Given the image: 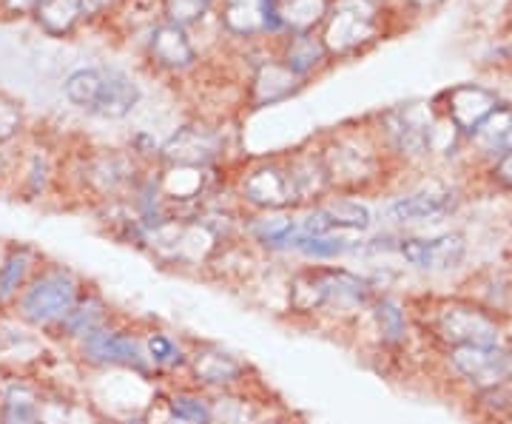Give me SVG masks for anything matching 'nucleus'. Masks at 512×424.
Masks as SVG:
<instances>
[{
    "instance_id": "1",
    "label": "nucleus",
    "mask_w": 512,
    "mask_h": 424,
    "mask_svg": "<svg viewBox=\"0 0 512 424\" xmlns=\"http://www.w3.org/2000/svg\"><path fill=\"white\" fill-rule=\"evenodd\" d=\"M86 288H89L86 279L74 268L46 259L20 291L18 302L12 305V316L35 333L49 336L63 322V316L72 311L74 302L83 296Z\"/></svg>"
},
{
    "instance_id": "2",
    "label": "nucleus",
    "mask_w": 512,
    "mask_h": 424,
    "mask_svg": "<svg viewBox=\"0 0 512 424\" xmlns=\"http://www.w3.org/2000/svg\"><path fill=\"white\" fill-rule=\"evenodd\" d=\"M60 89L74 109L111 123L131 117L143 100L140 83L117 66H80L66 74Z\"/></svg>"
},
{
    "instance_id": "3",
    "label": "nucleus",
    "mask_w": 512,
    "mask_h": 424,
    "mask_svg": "<svg viewBox=\"0 0 512 424\" xmlns=\"http://www.w3.org/2000/svg\"><path fill=\"white\" fill-rule=\"evenodd\" d=\"M72 351L83 368L97 373H137L148 382H160L146 359L143 328H134L117 316L80 339Z\"/></svg>"
},
{
    "instance_id": "4",
    "label": "nucleus",
    "mask_w": 512,
    "mask_h": 424,
    "mask_svg": "<svg viewBox=\"0 0 512 424\" xmlns=\"http://www.w3.org/2000/svg\"><path fill=\"white\" fill-rule=\"evenodd\" d=\"M382 35V0H330L319 37L330 60L365 52Z\"/></svg>"
},
{
    "instance_id": "5",
    "label": "nucleus",
    "mask_w": 512,
    "mask_h": 424,
    "mask_svg": "<svg viewBox=\"0 0 512 424\" xmlns=\"http://www.w3.org/2000/svg\"><path fill=\"white\" fill-rule=\"evenodd\" d=\"M231 191L245 214L299 211V197L293 191L285 157H265L248 163L231 180Z\"/></svg>"
},
{
    "instance_id": "6",
    "label": "nucleus",
    "mask_w": 512,
    "mask_h": 424,
    "mask_svg": "<svg viewBox=\"0 0 512 424\" xmlns=\"http://www.w3.org/2000/svg\"><path fill=\"white\" fill-rule=\"evenodd\" d=\"M316 148L328 174L330 194L356 197L379 174V154L365 134H333Z\"/></svg>"
},
{
    "instance_id": "7",
    "label": "nucleus",
    "mask_w": 512,
    "mask_h": 424,
    "mask_svg": "<svg viewBox=\"0 0 512 424\" xmlns=\"http://www.w3.org/2000/svg\"><path fill=\"white\" fill-rule=\"evenodd\" d=\"M146 168L140 166L123 148H97L86 154L77 166V180L83 194L100 205L128 200V194L143 180Z\"/></svg>"
},
{
    "instance_id": "8",
    "label": "nucleus",
    "mask_w": 512,
    "mask_h": 424,
    "mask_svg": "<svg viewBox=\"0 0 512 424\" xmlns=\"http://www.w3.org/2000/svg\"><path fill=\"white\" fill-rule=\"evenodd\" d=\"M183 379L211 396H220V393L248 390L254 370L239 353L228 351L217 342H191Z\"/></svg>"
},
{
    "instance_id": "9",
    "label": "nucleus",
    "mask_w": 512,
    "mask_h": 424,
    "mask_svg": "<svg viewBox=\"0 0 512 424\" xmlns=\"http://www.w3.org/2000/svg\"><path fill=\"white\" fill-rule=\"evenodd\" d=\"M228 129L214 120L183 123L160 146V166H197L220 168L228 157Z\"/></svg>"
},
{
    "instance_id": "10",
    "label": "nucleus",
    "mask_w": 512,
    "mask_h": 424,
    "mask_svg": "<svg viewBox=\"0 0 512 424\" xmlns=\"http://www.w3.org/2000/svg\"><path fill=\"white\" fill-rule=\"evenodd\" d=\"M433 333L447 348L501 345V328L493 316L470 302H447L433 316Z\"/></svg>"
},
{
    "instance_id": "11",
    "label": "nucleus",
    "mask_w": 512,
    "mask_h": 424,
    "mask_svg": "<svg viewBox=\"0 0 512 424\" xmlns=\"http://www.w3.org/2000/svg\"><path fill=\"white\" fill-rule=\"evenodd\" d=\"M450 368L476 390L501 388L510 382V353L501 345H464V348H450Z\"/></svg>"
},
{
    "instance_id": "12",
    "label": "nucleus",
    "mask_w": 512,
    "mask_h": 424,
    "mask_svg": "<svg viewBox=\"0 0 512 424\" xmlns=\"http://www.w3.org/2000/svg\"><path fill=\"white\" fill-rule=\"evenodd\" d=\"M296 240H299L296 211H271V214L242 217V242L254 248L259 257H293Z\"/></svg>"
},
{
    "instance_id": "13",
    "label": "nucleus",
    "mask_w": 512,
    "mask_h": 424,
    "mask_svg": "<svg viewBox=\"0 0 512 424\" xmlns=\"http://www.w3.org/2000/svg\"><path fill=\"white\" fill-rule=\"evenodd\" d=\"M396 254L416 271L424 274H447L464 262L467 245L458 234H441V237H396Z\"/></svg>"
},
{
    "instance_id": "14",
    "label": "nucleus",
    "mask_w": 512,
    "mask_h": 424,
    "mask_svg": "<svg viewBox=\"0 0 512 424\" xmlns=\"http://www.w3.org/2000/svg\"><path fill=\"white\" fill-rule=\"evenodd\" d=\"M148 60L165 74H185L200 63V52L188 29H180L174 23H154L146 40Z\"/></svg>"
},
{
    "instance_id": "15",
    "label": "nucleus",
    "mask_w": 512,
    "mask_h": 424,
    "mask_svg": "<svg viewBox=\"0 0 512 424\" xmlns=\"http://www.w3.org/2000/svg\"><path fill=\"white\" fill-rule=\"evenodd\" d=\"M302 89H305V80H299L279 57H265L254 66L245 97L251 109H274V106L288 103Z\"/></svg>"
},
{
    "instance_id": "16",
    "label": "nucleus",
    "mask_w": 512,
    "mask_h": 424,
    "mask_svg": "<svg viewBox=\"0 0 512 424\" xmlns=\"http://www.w3.org/2000/svg\"><path fill=\"white\" fill-rule=\"evenodd\" d=\"M433 123H436L433 111L421 103H413V106H402V109L384 114L382 131L396 151H402L407 157H424V154H430Z\"/></svg>"
},
{
    "instance_id": "17",
    "label": "nucleus",
    "mask_w": 512,
    "mask_h": 424,
    "mask_svg": "<svg viewBox=\"0 0 512 424\" xmlns=\"http://www.w3.org/2000/svg\"><path fill=\"white\" fill-rule=\"evenodd\" d=\"M220 26L225 35L237 40L279 37L276 0H222Z\"/></svg>"
},
{
    "instance_id": "18",
    "label": "nucleus",
    "mask_w": 512,
    "mask_h": 424,
    "mask_svg": "<svg viewBox=\"0 0 512 424\" xmlns=\"http://www.w3.org/2000/svg\"><path fill=\"white\" fill-rule=\"evenodd\" d=\"M43 262L46 257L29 242H9L0 248V316L12 314V305L18 302L20 291L35 277Z\"/></svg>"
},
{
    "instance_id": "19",
    "label": "nucleus",
    "mask_w": 512,
    "mask_h": 424,
    "mask_svg": "<svg viewBox=\"0 0 512 424\" xmlns=\"http://www.w3.org/2000/svg\"><path fill=\"white\" fill-rule=\"evenodd\" d=\"M109 319H114V311H111L109 299L100 294L97 288L89 285V288L83 291V296L74 302L72 311L63 316V322H60L49 336H52L55 342H60V345H69V348H74L80 339H86L89 333L97 331L100 325H106Z\"/></svg>"
},
{
    "instance_id": "20",
    "label": "nucleus",
    "mask_w": 512,
    "mask_h": 424,
    "mask_svg": "<svg viewBox=\"0 0 512 424\" xmlns=\"http://www.w3.org/2000/svg\"><path fill=\"white\" fill-rule=\"evenodd\" d=\"M143 348H146L148 365H151L157 379L185 376L191 342H185L183 336L165 331L160 325H148V328H143Z\"/></svg>"
},
{
    "instance_id": "21",
    "label": "nucleus",
    "mask_w": 512,
    "mask_h": 424,
    "mask_svg": "<svg viewBox=\"0 0 512 424\" xmlns=\"http://www.w3.org/2000/svg\"><path fill=\"white\" fill-rule=\"evenodd\" d=\"M57 180H60V166L49 148H26L18 157L15 185L23 200L29 203L46 200L55 191Z\"/></svg>"
},
{
    "instance_id": "22",
    "label": "nucleus",
    "mask_w": 512,
    "mask_h": 424,
    "mask_svg": "<svg viewBox=\"0 0 512 424\" xmlns=\"http://www.w3.org/2000/svg\"><path fill=\"white\" fill-rule=\"evenodd\" d=\"M285 166L291 174L293 191L299 197V208H308V205L322 203L330 197V183L325 166H322V157H319V148L308 146L299 148L285 157Z\"/></svg>"
},
{
    "instance_id": "23",
    "label": "nucleus",
    "mask_w": 512,
    "mask_h": 424,
    "mask_svg": "<svg viewBox=\"0 0 512 424\" xmlns=\"http://www.w3.org/2000/svg\"><path fill=\"white\" fill-rule=\"evenodd\" d=\"M43 382L29 373H9L0 396V424H40Z\"/></svg>"
},
{
    "instance_id": "24",
    "label": "nucleus",
    "mask_w": 512,
    "mask_h": 424,
    "mask_svg": "<svg viewBox=\"0 0 512 424\" xmlns=\"http://www.w3.org/2000/svg\"><path fill=\"white\" fill-rule=\"evenodd\" d=\"M367 234H348V231H336V234H302L293 245V257L302 259L305 265H336L339 259H348L353 254H362Z\"/></svg>"
},
{
    "instance_id": "25",
    "label": "nucleus",
    "mask_w": 512,
    "mask_h": 424,
    "mask_svg": "<svg viewBox=\"0 0 512 424\" xmlns=\"http://www.w3.org/2000/svg\"><path fill=\"white\" fill-rule=\"evenodd\" d=\"M498 97L481 86H456L453 92H447V120L456 126L461 134H473V131L498 109Z\"/></svg>"
},
{
    "instance_id": "26",
    "label": "nucleus",
    "mask_w": 512,
    "mask_h": 424,
    "mask_svg": "<svg viewBox=\"0 0 512 424\" xmlns=\"http://www.w3.org/2000/svg\"><path fill=\"white\" fill-rule=\"evenodd\" d=\"M456 208V194L453 191H419L407 194L387 205V217L396 225H424L447 217Z\"/></svg>"
},
{
    "instance_id": "27",
    "label": "nucleus",
    "mask_w": 512,
    "mask_h": 424,
    "mask_svg": "<svg viewBox=\"0 0 512 424\" xmlns=\"http://www.w3.org/2000/svg\"><path fill=\"white\" fill-rule=\"evenodd\" d=\"M279 60L291 69L299 80H311L316 74H322L328 69L330 55L322 43L319 32H311V35H288L282 37V49H279Z\"/></svg>"
},
{
    "instance_id": "28",
    "label": "nucleus",
    "mask_w": 512,
    "mask_h": 424,
    "mask_svg": "<svg viewBox=\"0 0 512 424\" xmlns=\"http://www.w3.org/2000/svg\"><path fill=\"white\" fill-rule=\"evenodd\" d=\"M163 410L183 424H214V396L188 382L160 390Z\"/></svg>"
},
{
    "instance_id": "29",
    "label": "nucleus",
    "mask_w": 512,
    "mask_h": 424,
    "mask_svg": "<svg viewBox=\"0 0 512 424\" xmlns=\"http://www.w3.org/2000/svg\"><path fill=\"white\" fill-rule=\"evenodd\" d=\"M330 0H276V29L279 40L288 35L319 32L328 18Z\"/></svg>"
},
{
    "instance_id": "30",
    "label": "nucleus",
    "mask_w": 512,
    "mask_h": 424,
    "mask_svg": "<svg viewBox=\"0 0 512 424\" xmlns=\"http://www.w3.org/2000/svg\"><path fill=\"white\" fill-rule=\"evenodd\" d=\"M367 316L376 328V336H379V345L384 348H402L410 336V319H407V311L404 305L396 299V296L376 294L370 308H367Z\"/></svg>"
},
{
    "instance_id": "31",
    "label": "nucleus",
    "mask_w": 512,
    "mask_h": 424,
    "mask_svg": "<svg viewBox=\"0 0 512 424\" xmlns=\"http://www.w3.org/2000/svg\"><path fill=\"white\" fill-rule=\"evenodd\" d=\"M32 20L37 29L49 37H72L77 26L86 20V9L83 0H40Z\"/></svg>"
},
{
    "instance_id": "32",
    "label": "nucleus",
    "mask_w": 512,
    "mask_h": 424,
    "mask_svg": "<svg viewBox=\"0 0 512 424\" xmlns=\"http://www.w3.org/2000/svg\"><path fill=\"white\" fill-rule=\"evenodd\" d=\"M473 146L484 154L504 157L512 151V109L510 106H498V109L470 134Z\"/></svg>"
},
{
    "instance_id": "33",
    "label": "nucleus",
    "mask_w": 512,
    "mask_h": 424,
    "mask_svg": "<svg viewBox=\"0 0 512 424\" xmlns=\"http://www.w3.org/2000/svg\"><path fill=\"white\" fill-rule=\"evenodd\" d=\"M217 0H160V12L165 23L180 29H191L214 12Z\"/></svg>"
},
{
    "instance_id": "34",
    "label": "nucleus",
    "mask_w": 512,
    "mask_h": 424,
    "mask_svg": "<svg viewBox=\"0 0 512 424\" xmlns=\"http://www.w3.org/2000/svg\"><path fill=\"white\" fill-rule=\"evenodd\" d=\"M26 131V111L18 97L0 89V148H9Z\"/></svg>"
},
{
    "instance_id": "35",
    "label": "nucleus",
    "mask_w": 512,
    "mask_h": 424,
    "mask_svg": "<svg viewBox=\"0 0 512 424\" xmlns=\"http://www.w3.org/2000/svg\"><path fill=\"white\" fill-rule=\"evenodd\" d=\"M37 6H40V0H0V15H6V18H26V15H32Z\"/></svg>"
},
{
    "instance_id": "36",
    "label": "nucleus",
    "mask_w": 512,
    "mask_h": 424,
    "mask_svg": "<svg viewBox=\"0 0 512 424\" xmlns=\"http://www.w3.org/2000/svg\"><path fill=\"white\" fill-rule=\"evenodd\" d=\"M123 3L126 0H83V9H86V18H109Z\"/></svg>"
},
{
    "instance_id": "37",
    "label": "nucleus",
    "mask_w": 512,
    "mask_h": 424,
    "mask_svg": "<svg viewBox=\"0 0 512 424\" xmlns=\"http://www.w3.org/2000/svg\"><path fill=\"white\" fill-rule=\"evenodd\" d=\"M495 180L512 191V151L504 154V157H498V163H495Z\"/></svg>"
},
{
    "instance_id": "38",
    "label": "nucleus",
    "mask_w": 512,
    "mask_h": 424,
    "mask_svg": "<svg viewBox=\"0 0 512 424\" xmlns=\"http://www.w3.org/2000/svg\"><path fill=\"white\" fill-rule=\"evenodd\" d=\"M154 405H157V410H160V413H154V407H148L146 410L148 424H183V422H177V419H171V416L165 413L163 405H160V393L154 396Z\"/></svg>"
},
{
    "instance_id": "39",
    "label": "nucleus",
    "mask_w": 512,
    "mask_h": 424,
    "mask_svg": "<svg viewBox=\"0 0 512 424\" xmlns=\"http://www.w3.org/2000/svg\"><path fill=\"white\" fill-rule=\"evenodd\" d=\"M256 424H296L288 413H265Z\"/></svg>"
},
{
    "instance_id": "40",
    "label": "nucleus",
    "mask_w": 512,
    "mask_h": 424,
    "mask_svg": "<svg viewBox=\"0 0 512 424\" xmlns=\"http://www.w3.org/2000/svg\"><path fill=\"white\" fill-rule=\"evenodd\" d=\"M114 424H148L146 413H131V416H120L114 419Z\"/></svg>"
},
{
    "instance_id": "41",
    "label": "nucleus",
    "mask_w": 512,
    "mask_h": 424,
    "mask_svg": "<svg viewBox=\"0 0 512 424\" xmlns=\"http://www.w3.org/2000/svg\"><path fill=\"white\" fill-rule=\"evenodd\" d=\"M407 3H413L416 9H433V6H439L441 0H407Z\"/></svg>"
},
{
    "instance_id": "42",
    "label": "nucleus",
    "mask_w": 512,
    "mask_h": 424,
    "mask_svg": "<svg viewBox=\"0 0 512 424\" xmlns=\"http://www.w3.org/2000/svg\"><path fill=\"white\" fill-rule=\"evenodd\" d=\"M9 373L12 370H6L3 365H0V396H3V390H6V382H9Z\"/></svg>"
}]
</instances>
